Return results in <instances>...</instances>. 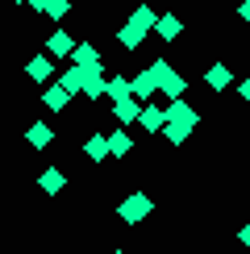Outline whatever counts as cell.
Returning a JSON list of instances; mask_svg holds the SVG:
<instances>
[{
	"label": "cell",
	"mask_w": 250,
	"mask_h": 254,
	"mask_svg": "<svg viewBox=\"0 0 250 254\" xmlns=\"http://www.w3.org/2000/svg\"><path fill=\"white\" fill-rule=\"evenodd\" d=\"M238 17H242L246 25H250V0H242V4H238Z\"/></svg>",
	"instance_id": "obj_25"
},
{
	"label": "cell",
	"mask_w": 250,
	"mask_h": 254,
	"mask_svg": "<svg viewBox=\"0 0 250 254\" xmlns=\"http://www.w3.org/2000/svg\"><path fill=\"white\" fill-rule=\"evenodd\" d=\"M71 63H79V67H92V63H100L96 46L92 42H75V50H71Z\"/></svg>",
	"instance_id": "obj_17"
},
{
	"label": "cell",
	"mask_w": 250,
	"mask_h": 254,
	"mask_svg": "<svg viewBox=\"0 0 250 254\" xmlns=\"http://www.w3.org/2000/svg\"><path fill=\"white\" fill-rule=\"evenodd\" d=\"M25 142L38 146V150H46V146L55 142V129H50L46 121H38V125H29V129H25Z\"/></svg>",
	"instance_id": "obj_14"
},
{
	"label": "cell",
	"mask_w": 250,
	"mask_h": 254,
	"mask_svg": "<svg viewBox=\"0 0 250 254\" xmlns=\"http://www.w3.org/2000/svg\"><path fill=\"white\" fill-rule=\"evenodd\" d=\"M129 92H133V96H138V100L146 104V100L154 96V92H159V79H154V71H150V67H146V71H138V75L129 79Z\"/></svg>",
	"instance_id": "obj_4"
},
{
	"label": "cell",
	"mask_w": 250,
	"mask_h": 254,
	"mask_svg": "<svg viewBox=\"0 0 250 254\" xmlns=\"http://www.w3.org/2000/svg\"><path fill=\"white\" fill-rule=\"evenodd\" d=\"M67 13H71V0H50L46 4V17H55V21H62Z\"/></svg>",
	"instance_id": "obj_22"
},
{
	"label": "cell",
	"mask_w": 250,
	"mask_h": 254,
	"mask_svg": "<svg viewBox=\"0 0 250 254\" xmlns=\"http://www.w3.org/2000/svg\"><path fill=\"white\" fill-rule=\"evenodd\" d=\"M163 121H167V109H159V104H142L138 125H142L146 133H159V129H163Z\"/></svg>",
	"instance_id": "obj_8"
},
{
	"label": "cell",
	"mask_w": 250,
	"mask_h": 254,
	"mask_svg": "<svg viewBox=\"0 0 250 254\" xmlns=\"http://www.w3.org/2000/svg\"><path fill=\"white\" fill-rule=\"evenodd\" d=\"M83 79H88V67H79V63H71V67L59 75V83H62V92H67V96L83 92Z\"/></svg>",
	"instance_id": "obj_5"
},
{
	"label": "cell",
	"mask_w": 250,
	"mask_h": 254,
	"mask_svg": "<svg viewBox=\"0 0 250 254\" xmlns=\"http://www.w3.org/2000/svg\"><path fill=\"white\" fill-rule=\"evenodd\" d=\"M25 4H29V8H38V13H46V4H50V0H25Z\"/></svg>",
	"instance_id": "obj_26"
},
{
	"label": "cell",
	"mask_w": 250,
	"mask_h": 254,
	"mask_svg": "<svg viewBox=\"0 0 250 254\" xmlns=\"http://www.w3.org/2000/svg\"><path fill=\"white\" fill-rule=\"evenodd\" d=\"M146 34H150V29H142V25H133V21H125V25L117 29V42L125 50H138L142 42H146Z\"/></svg>",
	"instance_id": "obj_11"
},
{
	"label": "cell",
	"mask_w": 250,
	"mask_h": 254,
	"mask_svg": "<svg viewBox=\"0 0 250 254\" xmlns=\"http://www.w3.org/2000/svg\"><path fill=\"white\" fill-rule=\"evenodd\" d=\"M142 113V100L138 96H125V100H113V117H117L121 125H133Z\"/></svg>",
	"instance_id": "obj_7"
},
{
	"label": "cell",
	"mask_w": 250,
	"mask_h": 254,
	"mask_svg": "<svg viewBox=\"0 0 250 254\" xmlns=\"http://www.w3.org/2000/svg\"><path fill=\"white\" fill-rule=\"evenodd\" d=\"M154 213V200L146 196V192H133V196H125L121 200V208H117V217L125 221V225H138V221H146Z\"/></svg>",
	"instance_id": "obj_2"
},
{
	"label": "cell",
	"mask_w": 250,
	"mask_h": 254,
	"mask_svg": "<svg viewBox=\"0 0 250 254\" xmlns=\"http://www.w3.org/2000/svg\"><path fill=\"white\" fill-rule=\"evenodd\" d=\"M42 104H46L50 113H59L62 104H67V92H62V83H55V88H46V92H42Z\"/></svg>",
	"instance_id": "obj_20"
},
{
	"label": "cell",
	"mask_w": 250,
	"mask_h": 254,
	"mask_svg": "<svg viewBox=\"0 0 250 254\" xmlns=\"http://www.w3.org/2000/svg\"><path fill=\"white\" fill-rule=\"evenodd\" d=\"M104 137H109V158H125V154L133 150V137L125 133V129H113V133H104Z\"/></svg>",
	"instance_id": "obj_13"
},
{
	"label": "cell",
	"mask_w": 250,
	"mask_h": 254,
	"mask_svg": "<svg viewBox=\"0 0 250 254\" xmlns=\"http://www.w3.org/2000/svg\"><path fill=\"white\" fill-rule=\"evenodd\" d=\"M167 121H180V125H188V129H196V125H200V113H196L192 104L180 96V100H171V104H167Z\"/></svg>",
	"instance_id": "obj_3"
},
{
	"label": "cell",
	"mask_w": 250,
	"mask_h": 254,
	"mask_svg": "<svg viewBox=\"0 0 250 254\" xmlns=\"http://www.w3.org/2000/svg\"><path fill=\"white\" fill-rule=\"evenodd\" d=\"M104 96H109V100H125V96H133V92H129V79H125V75H113L109 83H104Z\"/></svg>",
	"instance_id": "obj_19"
},
{
	"label": "cell",
	"mask_w": 250,
	"mask_h": 254,
	"mask_svg": "<svg viewBox=\"0 0 250 254\" xmlns=\"http://www.w3.org/2000/svg\"><path fill=\"white\" fill-rule=\"evenodd\" d=\"M83 154H88L92 163H104V158H109V137H104V133H92L88 142H83Z\"/></svg>",
	"instance_id": "obj_15"
},
{
	"label": "cell",
	"mask_w": 250,
	"mask_h": 254,
	"mask_svg": "<svg viewBox=\"0 0 250 254\" xmlns=\"http://www.w3.org/2000/svg\"><path fill=\"white\" fill-rule=\"evenodd\" d=\"M62 184H67V175H62L59 167H46V171L38 175V188H42L46 196H59V192H62Z\"/></svg>",
	"instance_id": "obj_12"
},
{
	"label": "cell",
	"mask_w": 250,
	"mask_h": 254,
	"mask_svg": "<svg viewBox=\"0 0 250 254\" xmlns=\"http://www.w3.org/2000/svg\"><path fill=\"white\" fill-rule=\"evenodd\" d=\"M204 83H208V88H213V92H225L229 83H234V71H229L225 63H213V67L204 71Z\"/></svg>",
	"instance_id": "obj_9"
},
{
	"label": "cell",
	"mask_w": 250,
	"mask_h": 254,
	"mask_svg": "<svg viewBox=\"0 0 250 254\" xmlns=\"http://www.w3.org/2000/svg\"><path fill=\"white\" fill-rule=\"evenodd\" d=\"M46 50H50V59H71L75 42H71V34H67V29H55V34L46 38Z\"/></svg>",
	"instance_id": "obj_6"
},
{
	"label": "cell",
	"mask_w": 250,
	"mask_h": 254,
	"mask_svg": "<svg viewBox=\"0 0 250 254\" xmlns=\"http://www.w3.org/2000/svg\"><path fill=\"white\" fill-rule=\"evenodd\" d=\"M238 242H242V246L250 250V221H246V225H242V229H238Z\"/></svg>",
	"instance_id": "obj_24"
},
{
	"label": "cell",
	"mask_w": 250,
	"mask_h": 254,
	"mask_svg": "<svg viewBox=\"0 0 250 254\" xmlns=\"http://www.w3.org/2000/svg\"><path fill=\"white\" fill-rule=\"evenodd\" d=\"M159 133H163V137H167L171 146H184L192 129H188V125H180V121H163V129H159Z\"/></svg>",
	"instance_id": "obj_18"
},
{
	"label": "cell",
	"mask_w": 250,
	"mask_h": 254,
	"mask_svg": "<svg viewBox=\"0 0 250 254\" xmlns=\"http://www.w3.org/2000/svg\"><path fill=\"white\" fill-rule=\"evenodd\" d=\"M50 71H55L50 55H38V59H29V63H25V75H29V79H38V83H42V79H50Z\"/></svg>",
	"instance_id": "obj_16"
},
{
	"label": "cell",
	"mask_w": 250,
	"mask_h": 254,
	"mask_svg": "<svg viewBox=\"0 0 250 254\" xmlns=\"http://www.w3.org/2000/svg\"><path fill=\"white\" fill-rule=\"evenodd\" d=\"M129 21H133V25H142V29H154V21H159V13H154L150 4H138V8L129 13Z\"/></svg>",
	"instance_id": "obj_21"
},
{
	"label": "cell",
	"mask_w": 250,
	"mask_h": 254,
	"mask_svg": "<svg viewBox=\"0 0 250 254\" xmlns=\"http://www.w3.org/2000/svg\"><path fill=\"white\" fill-rule=\"evenodd\" d=\"M154 34H159L163 42H175V38H180V34H184V21H180V17H175V13H163L159 21H154Z\"/></svg>",
	"instance_id": "obj_10"
},
{
	"label": "cell",
	"mask_w": 250,
	"mask_h": 254,
	"mask_svg": "<svg viewBox=\"0 0 250 254\" xmlns=\"http://www.w3.org/2000/svg\"><path fill=\"white\" fill-rule=\"evenodd\" d=\"M238 96H242V100H246V104H250V75H246V79H242V83H238Z\"/></svg>",
	"instance_id": "obj_23"
},
{
	"label": "cell",
	"mask_w": 250,
	"mask_h": 254,
	"mask_svg": "<svg viewBox=\"0 0 250 254\" xmlns=\"http://www.w3.org/2000/svg\"><path fill=\"white\" fill-rule=\"evenodd\" d=\"M150 71H154V79H159V92H163L167 100H180V96H184L188 79H184V75H180V71H175L167 59H154V63H150Z\"/></svg>",
	"instance_id": "obj_1"
},
{
	"label": "cell",
	"mask_w": 250,
	"mask_h": 254,
	"mask_svg": "<svg viewBox=\"0 0 250 254\" xmlns=\"http://www.w3.org/2000/svg\"><path fill=\"white\" fill-rule=\"evenodd\" d=\"M113 254H125V250H113Z\"/></svg>",
	"instance_id": "obj_27"
},
{
	"label": "cell",
	"mask_w": 250,
	"mask_h": 254,
	"mask_svg": "<svg viewBox=\"0 0 250 254\" xmlns=\"http://www.w3.org/2000/svg\"><path fill=\"white\" fill-rule=\"evenodd\" d=\"M13 4H21V0H13Z\"/></svg>",
	"instance_id": "obj_28"
}]
</instances>
